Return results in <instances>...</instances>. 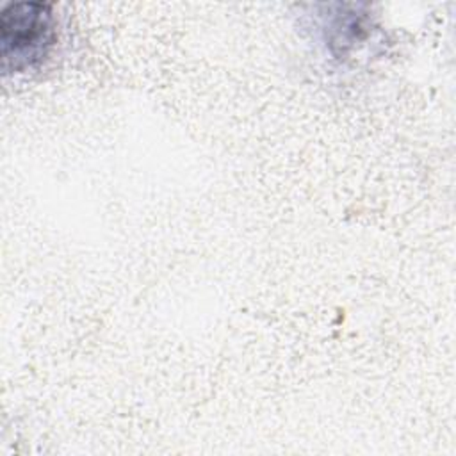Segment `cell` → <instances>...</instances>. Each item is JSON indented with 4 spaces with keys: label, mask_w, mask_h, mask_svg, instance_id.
I'll return each mask as SVG.
<instances>
[{
    "label": "cell",
    "mask_w": 456,
    "mask_h": 456,
    "mask_svg": "<svg viewBox=\"0 0 456 456\" xmlns=\"http://www.w3.org/2000/svg\"><path fill=\"white\" fill-rule=\"evenodd\" d=\"M53 9L45 2L9 4L0 14V46L5 71H27L41 64L57 39Z\"/></svg>",
    "instance_id": "6da1fadb"
}]
</instances>
